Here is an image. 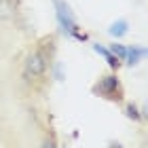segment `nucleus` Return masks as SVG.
<instances>
[{
	"label": "nucleus",
	"mask_w": 148,
	"mask_h": 148,
	"mask_svg": "<svg viewBox=\"0 0 148 148\" xmlns=\"http://www.w3.org/2000/svg\"><path fill=\"white\" fill-rule=\"evenodd\" d=\"M15 4L13 0H0V19H13L15 17Z\"/></svg>",
	"instance_id": "39448f33"
},
{
	"label": "nucleus",
	"mask_w": 148,
	"mask_h": 148,
	"mask_svg": "<svg viewBox=\"0 0 148 148\" xmlns=\"http://www.w3.org/2000/svg\"><path fill=\"white\" fill-rule=\"evenodd\" d=\"M38 51L42 53V55L47 57V62L51 64L53 55H55V38H53V36H49V38H42V45L38 47Z\"/></svg>",
	"instance_id": "7ed1b4c3"
},
{
	"label": "nucleus",
	"mask_w": 148,
	"mask_h": 148,
	"mask_svg": "<svg viewBox=\"0 0 148 148\" xmlns=\"http://www.w3.org/2000/svg\"><path fill=\"white\" fill-rule=\"evenodd\" d=\"M93 49H95L99 55H104V57H108V55H110V51L106 49V47H102V45H93Z\"/></svg>",
	"instance_id": "9d476101"
},
{
	"label": "nucleus",
	"mask_w": 148,
	"mask_h": 148,
	"mask_svg": "<svg viewBox=\"0 0 148 148\" xmlns=\"http://www.w3.org/2000/svg\"><path fill=\"white\" fill-rule=\"evenodd\" d=\"M110 53L116 59H121V62H125V53H127V47H123V45H116V42H112L110 45V49H108Z\"/></svg>",
	"instance_id": "0eeeda50"
},
{
	"label": "nucleus",
	"mask_w": 148,
	"mask_h": 148,
	"mask_svg": "<svg viewBox=\"0 0 148 148\" xmlns=\"http://www.w3.org/2000/svg\"><path fill=\"white\" fill-rule=\"evenodd\" d=\"M47 68H49V62H47V57L38 49L28 53V57H25V72H28L30 76H34V78L45 76Z\"/></svg>",
	"instance_id": "f03ea898"
},
{
	"label": "nucleus",
	"mask_w": 148,
	"mask_h": 148,
	"mask_svg": "<svg viewBox=\"0 0 148 148\" xmlns=\"http://www.w3.org/2000/svg\"><path fill=\"white\" fill-rule=\"evenodd\" d=\"M144 57V49H140V47H127V53H125V62L129 66H136L140 64V59Z\"/></svg>",
	"instance_id": "20e7f679"
},
{
	"label": "nucleus",
	"mask_w": 148,
	"mask_h": 148,
	"mask_svg": "<svg viewBox=\"0 0 148 148\" xmlns=\"http://www.w3.org/2000/svg\"><path fill=\"white\" fill-rule=\"evenodd\" d=\"M125 114H127V116H129L131 121H142V119H144V114L138 110V106H136V104H127Z\"/></svg>",
	"instance_id": "6e6552de"
},
{
	"label": "nucleus",
	"mask_w": 148,
	"mask_h": 148,
	"mask_svg": "<svg viewBox=\"0 0 148 148\" xmlns=\"http://www.w3.org/2000/svg\"><path fill=\"white\" fill-rule=\"evenodd\" d=\"M91 91L99 97L112 99V102H121L123 99V87H121V80H119L116 74H104V76H99Z\"/></svg>",
	"instance_id": "f257e3e1"
},
{
	"label": "nucleus",
	"mask_w": 148,
	"mask_h": 148,
	"mask_svg": "<svg viewBox=\"0 0 148 148\" xmlns=\"http://www.w3.org/2000/svg\"><path fill=\"white\" fill-rule=\"evenodd\" d=\"M110 148H123V146H121L119 142H112V144H110Z\"/></svg>",
	"instance_id": "9b49d317"
},
{
	"label": "nucleus",
	"mask_w": 148,
	"mask_h": 148,
	"mask_svg": "<svg viewBox=\"0 0 148 148\" xmlns=\"http://www.w3.org/2000/svg\"><path fill=\"white\" fill-rule=\"evenodd\" d=\"M108 32H110V34H112L114 38L125 36V34H127V21H116V23H112Z\"/></svg>",
	"instance_id": "423d86ee"
},
{
	"label": "nucleus",
	"mask_w": 148,
	"mask_h": 148,
	"mask_svg": "<svg viewBox=\"0 0 148 148\" xmlns=\"http://www.w3.org/2000/svg\"><path fill=\"white\" fill-rule=\"evenodd\" d=\"M40 148H57L55 138H53V136H45L42 138V146H40Z\"/></svg>",
	"instance_id": "1a4fd4ad"
}]
</instances>
